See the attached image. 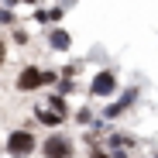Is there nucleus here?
Here are the masks:
<instances>
[{
	"mask_svg": "<svg viewBox=\"0 0 158 158\" xmlns=\"http://www.w3.org/2000/svg\"><path fill=\"white\" fill-rule=\"evenodd\" d=\"M72 155H76V141L62 131H52L41 141V158H72Z\"/></svg>",
	"mask_w": 158,
	"mask_h": 158,
	"instance_id": "obj_2",
	"label": "nucleus"
},
{
	"mask_svg": "<svg viewBox=\"0 0 158 158\" xmlns=\"http://www.w3.org/2000/svg\"><path fill=\"white\" fill-rule=\"evenodd\" d=\"M4 151L10 158H28V155L38 151V138L31 134L28 127H14L10 134H7V141H4Z\"/></svg>",
	"mask_w": 158,
	"mask_h": 158,
	"instance_id": "obj_1",
	"label": "nucleus"
},
{
	"mask_svg": "<svg viewBox=\"0 0 158 158\" xmlns=\"http://www.w3.org/2000/svg\"><path fill=\"white\" fill-rule=\"evenodd\" d=\"M24 4H41V0H24Z\"/></svg>",
	"mask_w": 158,
	"mask_h": 158,
	"instance_id": "obj_15",
	"label": "nucleus"
},
{
	"mask_svg": "<svg viewBox=\"0 0 158 158\" xmlns=\"http://www.w3.org/2000/svg\"><path fill=\"white\" fill-rule=\"evenodd\" d=\"M35 120H38L41 127H52V131H59V127H62L69 117H62L59 110H52V107H41V110L35 107Z\"/></svg>",
	"mask_w": 158,
	"mask_h": 158,
	"instance_id": "obj_7",
	"label": "nucleus"
},
{
	"mask_svg": "<svg viewBox=\"0 0 158 158\" xmlns=\"http://www.w3.org/2000/svg\"><path fill=\"white\" fill-rule=\"evenodd\" d=\"M0 24H14V7H0Z\"/></svg>",
	"mask_w": 158,
	"mask_h": 158,
	"instance_id": "obj_9",
	"label": "nucleus"
},
{
	"mask_svg": "<svg viewBox=\"0 0 158 158\" xmlns=\"http://www.w3.org/2000/svg\"><path fill=\"white\" fill-rule=\"evenodd\" d=\"M48 86V79H45V69L41 65H24L17 76H14V89L17 93H38V89H45Z\"/></svg>",
	"mask_w": 158,
	"mask_h": 158,
	"instance_id": "obj_3",
	"label": "nucleus"
},
{
	"mask_svg": "<svg viewBox=\"0 0 158 158\" xmlns=\"http://www.w3.org/2000/svg\"><path fill=\"white\" fill-rule=\"evenodd\" d=\"M48 107H52V110H59L62 117H72V110H69V100H65L62 93H52V96H48Z\"/></svg>",
	"mask_w": 158,
	"mask_h": 158,
	"instance_id": "obj_8",
	"label": "nucleus"
},
{
	"mask_svg": "<svg viewBox=\"0 0 158 158\" xmlns=\"http://www.w3.org/2000/svg\"><path fill=\"white\" fill-rule=\"evenodd\" d=\"M4 62H7V41L0 38V69H4Z\"/></svg>",
	"mask_w": 158,
	"mask_h": 158,
	"instance_id": "obj_12",
	"label": "nucleus"
},
{
	"mask_svg": "<svg viewBox=\"0 0 158 158\" xmlns=\"http://www.w3.org/2000/svg\"><path fill=\"white\" fill-rule=\"evenodd\" d=\"M134 100H138V86H127V89H124V96H120V100H114L110 107L103 110V117H107V120H117V117H124V114H127V107H131Z\"/></svg>",
	"mask_w": 158,
	"mask_h": 158,
	"instance_id": "obj_5",
	"label": "nucleus"
},
{
	"mask_svg": "<svg viewBox=\"0 0 158 158\" xmlns=\"http://www.w3.org/2000/svg\"><path fill=\"white\" fill-rule=\"evenodd\" d=\"M117 89H120V79H117L114 69H100V72H93V79H89V96L107 100V96H114Z\"/></svg>",
	"mask_w": 158,
	"mask_h": 158,
	"instance_id": "obj_4",
	"label": "nucleus"
},
{
	"mask_svg": "<svg viewBox=\"0 0 158 158\" xmlns=\"http://www.w3.org/2000/svg\"><path fill=\"white\" fill-rule=\"evenodd\" d=\"M86 158H110V155H107V151H100V148H96V151H89Z\"/></svg>",
	"mask_w": 158,
	"mask_h": 158,
	"instance_id": "obj_13",
	"label": "nucleus"
},
{
	"mask_svg": "<svg viewBox=\"0 0 158 158\" xmlns=\"http://www.w3.org/2000/svg\"><path fill=\"white\" fill-rule=\"evenodd\" d=\"M4 4H7V7H17V4H21V0H4Z\"/></svg>",
	"mask_w": 158,
	"mask_h": 158,
	"instance_id": "obj_14",
	"label": "nucleus"
},
{
	"mask_svg": "<svg viewBox=\"0 0 158 158\" xmlns=\"http://www.w3.org/2000/svg\"><path fill=\"white\" fill-rule=\"evenodd\" d=\"M155 158H158V155H155Z\"/></svg>",
	"mask_w": 158,
	"mask_h": 158,
	"instance_id": "obj_16",
	"label": "nucleus"
},
{
	"mask_svg": "<svg viewBox=\"0 0 158 158\" xmlns=\"http://www.w3.org/2000/svg\"><path fill=\"white\" fill-rule=\"evenodd\" d=\"M14 41H17V45H28V41H31V35L24 31V28H14Z\"/></svg>",
	"mask_w": 158,
	"mask_h": 158,
	"instance_id": "obj_10",
	"label": "nucleus"
},
{
	"mask_svg": "<svg viewBox=\"0 0 158 158\" xmlns=\"http://www.w3.org/2000/svg\"><path fill=\"white\" fill-rule=\"evenodd\" d=\"M45 38H48V48L52 52H69L72 48V35L65 28H59V24H52V28L45 31Z\"/></svg>",
	"mask_w": 158,
	"mask_h": 158,
	"instance_id": "obj_6",
	"label": "nucleus"
},
{
	"mask_svg": "<svg viewBox=\"0 0 158 158\" xmlns=\"http://www.w3.org/2000/svg\"><path fill=\"white\" fill-rule=\"evenodd\" d=\"M76 120H79V124H93V117H89V110H79V114H76Z\"/></svg>",
	"mask_w": 158,
	"mask_h": 158,
	"instance_id": "obj_11",
	"label": "nucleus"
}]
</instances>
